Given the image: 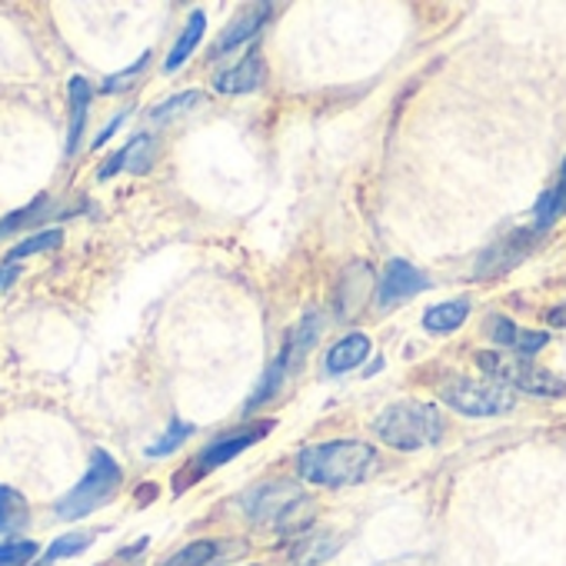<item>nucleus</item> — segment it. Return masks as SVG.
Returning <instances> with one entry per match:
<instances>
[{"instance_id": "f257e3e1", "label": "nucleus", "mask_w": 566, "mask_h": 566, "mask_svg": "<svg viewBox=\"0 0 566 566\" xmlns=\"http://www.w3.org/2000/svg\"><path fill=\"white\" fill-rule=\"evenodd\" d=\"M297 470L317 486H354L380 470V453L364 440H331L307 447L297 460Z\"/></svg>"}, {"instance_id": "f03ea898", "label": "nucleus", "mask_w": 566, "mask_h": 566, "mask_svg": "<svg viewBox=\"0 0 566 566\" xmlns=\"http://www.w3.org/2000/svg\"><path fill=\"white\" fill-rule=\"evenodd\" d=\"M377 437L394 447V450H423V447H437L447 433L443 413L433 403H420V400H397L390 407L380 410V417L374 420Z\"/></svg>"}, {"instance_id": "7ed1b4c3", "label": "nucleus", "mask_w": 566, "mask_h": 566, "mask_svg": "<svg viewBox=\"0 0 566 566\" xmlns=\"http://www.w3.org/2000/svg\"><path fill=\"white\" fill-rule=\"evenodd\" d=\"M120 480H124L120 463H117L107 450H94L84 480H81L77 486H71V490L54 503L57 520L74 523V520H84V516H91L94 510L107 506V503L114 500V493L120 490Z\"/></svg>"}, {"instance_id": "20e7f679", "label": "nucleus", "mask_w": 566, "mask_h": 566, "mask_svg": "<svg viewBox=\"0 0 566 566\" xmlns=\"http://www.w3.org/2000/svg\"><path fill=\"white\" fill-rule=\"evenodd\" d=\"M480 370L486 377H493L496 384H506L513 390H523L530 397H563L566 394V380L536 367V364H526L520 357H506V354H480L476 357Z\"/></svg>"}, {"instance_id": "39448f33", "label": "nucleus", "mask_w": 566, "mask_h": 566, "mask_svg": "<svg viewBox=\"0 0 566 566\" xmlns=\"http://www.w3.org/2000/svg\"><path fill=\"white\" fill-rule=\"evenodd\" d=\"M270 430H273V420H260V423H250V427H243V430H233V433H227V437L210 440V443L193 457V463H187V467H184V473L174 480V490L180 493L187 483H193V480L207 476L210 470H217V467L230 463L233 457H240L243 450H250L253 443H260Z\"/></svg>"}, {"instance_id": "423d86ee", "label": "nucleus", "mask_w": 566, "mask_h": 566, "mask_svg": "<svg viewBox=\"0 0 566 566\" xmlns=\"http://www.w3.org/2000/svg\"><path fill=\"white\" fill-rule=\"evenodd\" d=\"M440 400L463 413V417H500L506 410H513V397L510 390H503L500 384H483V380H467V377H457L450 384L440 387Z\"/></svg>"}, {"instance_id": "0eeeda50", "label": "nucleus", "mask_w": 566, "mask_h": 566, "mask_svg": "<svg viewBox=\"0 0 566 566\" xmlns=\"http://www.w3.org/2000/svg\"><path fill=\"white\" fill-rule=\"evenodd\" d=\"M243 506L253 520L260 523H276V526H291L297 510L307 506V496L291 486V483H263L243 496Z\"/></svg>"}, {"instance_id": "6e6552de", "label": "nucleus", "mask_w": 566, "mask_h": 566, "mask_svg": "<svg viewBox=\"0 0 566 566\" xmlns=\"http://www.w3.org/2000/svg\"><path fill=\"white\" fill-rule=\"evenodd\" d=\"M430 287V276L420 273L413 263L407 260H390L380 283H377V304L387 311L394 304H403V301H413L417 294H423Z\"/></svg>"}, {"instance_id": "1a4fd4ad", "label": "nucleus", "mask_w": 566, "mask_h": 566, "mask_svg": "<svg viewBox=\"0 0 566 566\" xmlns=\"http://www.w3.org/2000/svg\"><path fill=\"white\" fill-rule=\"evenodd\" d=\"M539 233H543L539 227L510 233L506 240H500L496 247H490V250L480 256V273H483V276H500V273H506L510 266H516V263L533 250V243L539 240Z\"/></svg>"}, {"instance_id": "9d476101", "label": "nucleus", "mask_w": 566, "mask_h": 566, "mask_svg": "<svg viewBox=\"0 0 566 566\" xmlns=\"http://www.w3.org/2000/svg\"><path fill=\"white\" fill-rule=\"evenodd\" d=\"M273 14V8L270 4H256V8H247L240 18H233V24L220 34V41L213 44V51H210V57H223V54H230V51H237L240 44H247V41H253V34L266 24V18Z\"/></svg>"}, {"instance_id": "9b49d317", "label": "nucleus", "mask_w": 566, "mask_h": 566, "mask_svg": "<svg viewBox=\"0 0 566 566\" xmlns=\"http://www.w3.org/2000/svg\"><path fill=\"white\" fill-rule=\"evenodd\" d=\"M263 74H266L263 61H260L256 54H250V57H243L240 64H233L230 71H220V74L213 77V91H217V94H227V97L250 94V91H256V87L263 84Z\"/></svg>"}, {"instance_id": "f8f14e48", "label": "nucleus", "mask_w": 566, "mask_h": 566, "mask_svg": "<svg viewBox=\"0 0 566 566\" xmlns=\"http://www.w3.org/2000/svg\"><path fill=\"white\" fill-rule=\"evenodd\" d=\"M67 97H71V127H67V144H64V157L71 160L77 150H81V140H84V130H87V114H91V84L84 77H71V87H67Z\"/></svg>"}, {"instance_id": "ddd939ff", "label": "nucleus", "mask_w": 566, "mask_h": 566, "mask_svg": "<svg viewBox=\"0 0 566 566\" xmlns=\"http://www.w3.org/2000/svg\"><path fill=\"white\" fill-rule=\"evenodd\" d=\"M367 357H370V337L360 334V331H354V334L340 337V340L331 347L327 364H324V374H327V377H340V374H347V370H357Z\"/></svg>"}, {"instance_id": "4468645a", "label": "nucleus", "mask_w": 566, "mask_h": 566, "mask_svg": "<svg viewBox=\"0 0 566 566\" xmlns=\"http://www.w3.org/2000/svg\"><path fill=\"white\" fill-rule=\"evenodd\" d=\"M203 31H207V14H203V11H193L190 21H187V28H184V34L177 38V44L170 48V54H167V61H164V71H167V74L180 71V67L190 61V54H193L197 44L203 41Z\"/></svg>"}, {"instance_id": "2eb2a0df", "label": "nucleus", "mask_w": 566, "mask_h": 566, "mask_svg": "<svg viewBox=\"0 0 566 566\" xmlns=\"http://www.w3.org/2000/svg\"><path fill=\"white\" fill-rule=\"evenodd\" d=\"M31 523V506L28 496L8 483H0V536L4 533H18Z\"/></svg>"}, {"instance_id": "dca6fc26", "label": "nucleus", "mask_w": 566, "mask_h": 566, "mask_svg": "<svg viewBox=\"0 0 566 566\" xmlns=\"http://www.w3.org/2000/svg\"><path fill=\"white\" fill-rule=\"evenodd\" d=\"M470 317V301H443L423 314V331L430 334H453L467 324Z\"/></svg>"}, {"instance_id": "f3484780", "label": "nucleus", "mask_w": 566, "mask_h": 566, "mask_svg": "<svg viewBox=\"0 0 566 566\" xmlns=\"http://www.w3.org/2000/svg\"><path fill=\"white\" fill-rule=\"evenodd\" d=\"M291 370V350L287 347H280V354L273 357V364L266 367V374H263V380L256 384V390L250 394V400L243 403V410L250 413V410H256L260 403H266L276 390H280V380H283V374Z\"/></svg>"}, {"instance_id": "a211bd4d", "label": "nucleus", "mask_w": 566, "mask_h": 566, "mask_svg": "<svg viewBox=\"0 0 566 566\" xmlns=\"http://www.w3.org/2000/svg\"><path fill=\"white\" fill-rule=\"evenodd\" d=\"M48 210H51V193H38L24 210H14V213H8L4 220H0V240L11 237V233H18V230L38 227L41 217H44Z\"/></svg>"}, {"instance_id": "6ab92c4d", "label": "nucleus", "mask_w": 566, "mask_h": 566, "mask_svg": "<svg viewBox=\"0 0 566 566\" xmlns=\"http://www.w3.org/2000/svg\"><path fill=\"white\" fill-rule=\"evenodd\" d=\"M220 553H223L220 539H197V543H187L184 549H177L174 556H167L164 566H210L213 559H220Z\"/></svg>"}, {"instance_id": "aec40b11", "label": "nucleus", "mask_w": 566, "mask_h": 566, "mask_svg": "<svg viewBox=\"0 0 566 566\" xmlns=\"http://www.w3.org/2000/svg\"><path fill=\"white\" fill-rule=\"evenodd\" d=\"M566 213V160H563V170H559V180L553 190H546L536 203V227L546 230L553 220H559Z\"/></svg>"}, {"instance_id": "412c9836", "label": "nucleus", "mask_w": 566, "mask_h": 566, "mask_svg": "<svg viewBox=\"0 0 566 566\" xmlns=\"http://www.w3.org/2000/svg\"><path fill=\"white\" fill-rule=\"evenodd\" d=\"M61 243H64V233H61L57 227H48V230H41V233H34V237L21 240V243L8 253V266H18L21 260H28V256H34V253L57 250Z\"/></svg>"}, {"instance_id": "4be33fe9", "label": "nucleus", "mask_w": 566, "mask_h": 566, "mask_svg": "<svg viewBox=\"0 0 566 566\" xmlns=\"http://www.w3.org/2000/svg\"><path fill=\"white\" fill-rule=\"evenodd\" d=\"M94 543V533H84V530H74V533H64V536H57L51 546H48V553H41V559H38V566H51V563H57V559H67V556H81L87 546Z\"/></svg>"}, {"instance_id": "5701e85b", "label": "nucleus", "mask_w": 566, "mask_h": 566, "mask_svg": "<svg viewBox=\"0 0 566 566\" xmlns=\"http://www.w3.org/2000/svg\"><path fill=\"white\" fill-rule=\"evenodd\" d=\"M120 150H124V164H127L124 170H130V174H147L150 170V164H154V137L137 134Z\"/></svg>"}, {"instance_id": "b1692460", "label": "nucleus", "mask_w": 566, "mask_h": 566, "mask_svg": "<svg viewBox=\"0 0 566 566\" xmlns=\"http://www.w3.org/2000/svg\"><path fill=\"white\" fill-rule=\"evenodd\" d=\"M200 101H203V94H200V91H184V94H174V97H167V101L154 104V107L147 111V117H150L154 124H160V120H170V117H177V114H184V111L197 107Z\"/></svg>"}, {"instance_id": "393cba45", "label": "nucleus", "mask_w": 566, "mask_h": 566, "mask_svg": "<svg viewBox=\"0 0 566 566\" xmlns=\"http://www.w3.org/2000/svg\"><path fill=\"white\" fill-rule=\"evenodd\" d=\"M190 437H193V423H184L180 417H174V420L167 423V433H164L157 443L147 447V457H154V460H157V457H167V453H174V450H177L184 440H190Z\"/></svg>"}, {"instance_id": "a878e982", "label": "nucleus", "mask_w": 566, "mask_h": 566, "mask_svg": "<svg viewBox=\"0 0 566 566\" xmlns=\"http://www.w3.org/2000/svg\"><path fill=\"white\" fill-rule=\"evenodd\" d=\"M147 67H150V51H144V54H140L130 67H124L120 74H111V77L101 84V94H120V91H127Z\"/></svg>"}, {"instance_id": "bb28decb", "label": "nucleus", "mask_w": 566, "mask_h": 566, "mask_svg": "<svg viewBox=\"0 0 566 566\" xmlns=\"http://www.w3.org/2000/svg\"><path fill=\"white\" fill-rule=\"evenodd\" d=\"M38 553H41V546H38L34 539H11V543H0V566H28Z\"/></svg>"}, {"instance_id": "cd10ccee", "label": "nucleus", "mask_w": 566, "mask_h": 566, "mask_svg": "<svg viewBox=\"0 0 566 566\" xmlns=\"http://www.w3.org/2000/svg\"><path fill=\"white\" fill-rule=\"evenodd\" d=\"M520 327L513 324V321H506V317H493L490 321V337L500 344V347H510V350H516V344H520Z\"/></svg>"}, {"instance_id": "c85d7f7f", "label": "nucleus", "mask_w": 566, "mask_h": 566, "mask_svg": "<svg viewBox=\"0 0 566 566\" xmlns=\"http://www.w3.org/2000/svg\"><path fill=\"white\" fill-rule=\"evenodd\" d=\"M127 117H130V111H120V114H114V117H111V124H107V127H104V130L94 137V150H101V147H104V144H107V140H111V137L120 130V124H124Z\"/></svg>"}, {"instance_id": "c756f323", "label": "nucleus", "mask_w": 566, "mask_h": 566, "mask_svg": "<svg viewBox=\"0 0 566 566\" xmlns=\"http://www.w3.org/2000/svg\"><path fill=\"white\" fill-rule=\"evenodd\" d=\"M546 317H549V324H553V327H566V307H553Z\"/></svg>"}, {"instance_id": "7c9ffc66", "label": "nucleus", "mask_w": 566, "mask_h": 566, "mask_svg": "<svg viewBox=\"0 0 566 566\" xmlns=\"http://www.w3.org/2000/svg\"><path fill=\"white\" fill-rule=\"evenodd\" d=\"M11 280H18V266H4V270H0V287H8Z\"/></svg>"}]
</instances>
